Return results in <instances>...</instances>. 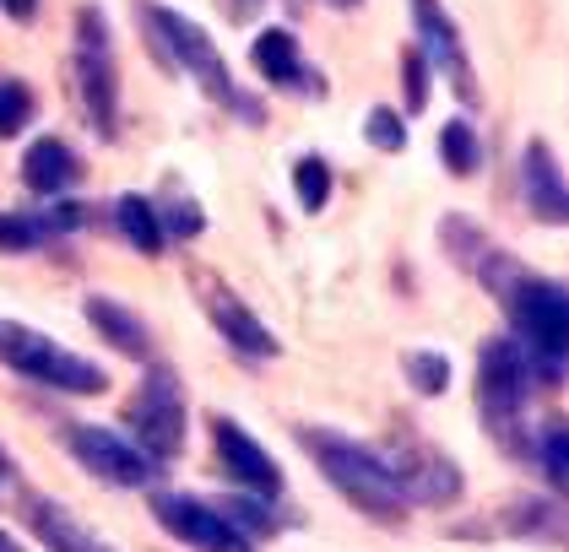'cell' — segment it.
I'll use <instances>...</instances> for the list:
<instances>
[{
  "instance_id": "obj_1",
  "label": "cell",
  "mask_w": 569,
  "mask_h": 552,
  "mask_svg": "<svg viewBox=\"0 0 569 552\" xmlns=\"http://www.w3.org/2000/svg\"><path fill=\"white\" fill-rule=\"evenodd\" d=\"M299 444L315 455L320 476H326L358 514H369V520H380V525H401V520H407V499H401L396 476L386 471V461H380V450L358 444L348 433H331V428H305Z\"/></svg>"
},
{
  "instance_id": "obj_2",
  "label": "cell",
  "mask_w": 569,
  "mask_h": 552,
  "mask_svg": "<svg viewBox=\"0 0 569 552\" xmlns=\"http://www.w3.org/2000/svg\"><path fill=\"white\" fill-rule=\"evenodd\" d=\"M493 293L505 303L510 325H516V341L521 352L531 358L537 380L542 384H559V363H565V347H569V303L565 288L537 277V271H521L510 260V271L493 282Z\"/></svg>"
},
{
  "instance_id": "obj_3",
  "label": "cell",
  "mask_w": 569,
  "mask_h": 552,
  "mask_svg": "<svg viewBox=\"0 0 569 552\" xmlns=\"http://www.w3.org/2000/svg\"><path fill=\"white\" fill-rule=\"evenodd\" d=\"M141 22H147V39H152V49L163 54V66L169 71H184V77H196V82L207 87L218 103H228V109H239L244 120H256V103L233 87V77H228V60H222V49L212 43V33L201 28V22H190L184 11H174V6H141Z\"/></svg>"
},
{
  "instance_id": "obj_4",
  "label": "cell",
  "mask_w": 569,
  "mask_h": 552,
  "mask_svg": "<svg viewBox=\"0 0 569 552\" xmlns=\"http://www.w3.org/2000/svg\"><path fill=\"white\" fill-rule=\"evenodd\" d=\"M531 358L521 352L516 337H493L478 358V412L488 433L510 450V455H531V433H526V401H531Z\"/></svg>"
},
{
  "instance_id": "obj_5",
  "label": "cell",
  "mask_w": 569,
  "mask_h": 552,
  "mask_svg": "<svg viewBox=\"0 0 569 552\" xmlns=\"http://www.w3.org/2000/svg\"><path fill=\"white\" fill-rule=\"evenodd\" d=\"M77 98L88 109V126L109 141L120 120V66L103 6H77Z\"/></svg>"
},
{
  "instance_id": "obj_6",
  "label": "cell",
  "mask_w": 569,
  "mask_h": 552,
  "mask_svg": "<svg viewBox=\"0 0 569 552\" xmlns=\"http://www.w3.org/2000/svg\"><path fill=\"white\" fill-rule=\"evenodd\" d=\"M0 358H6L17 374L49 384V390H66V395H98V390H109V374H103L98 363L66 352L60 341H49L44 331H33V325H0Z\"/></svg>"
},
{
  "instance_id": "obj_7",
  "label": "cell",
  "mask_w": 569,
  "mask_h": 552,
  "mask_svg": "<svg viewBox=\"0 0 569 552\" xmlns=\"http://www.w3.org/2000/svg\"><path fill=\"white\" fill-rule=\"evenodd\" d=\"M126 423H131V444L158 466V461H174L184 450V390L169 369H147L141 390L126 407Z\"/></svg>"
},
{
  "instance_id": "obj_8",
  "label": "cell",
  "mask_w": 569,
  "mask_h": 552,
  "mask_svg": "<svg viewBox=\"0 0 569 552\" xmlns=\"http://www.w3.org/2000/svg\"><path fill=\"white\" fill-rule=\"evenodd\" d=\"M380 461L396 476V488H401L407 504H456L461 499V471H456V461L439 455L435 444H423V439H401Z\"/></svg>"
},
{
  "instance_id": "obj_9",
  "label": "cell",
  "mask_w": 569,
  "mask_h": 552,
  "mask_svg": "<svg viewBox=\"0 0 569 552\" xmlns=\"http://www.w3.org/2000/svg\"><path fill=\"white\" fill-rule=\"evenodd\" d=\"M412 22H418V39H423V66L450 82V92L461 103H478V77H472V54L456 33V17L439 6V0H412Z\"/></svg>"
},
{
  "instance_id": "obj_10",
  "label": "cell",
  "mask_w": 569,
  "mask_h": 552,
  "mask_svg": "<svg viewBox=\"0 0 569 552\" xmlns=\"http://www.w3.org/2000/svg\"><path fill=\"white\" fill-rule=\"evenodd\" d=\"M152 514H158V525H163L169 536H179L184 548H196V552H256V542H244V536L222 520L218 504H201V499H190V493H158Z\"/></svg>"
},
{
  "instance_id": "obj_11",
  "label": "cell",
  "mask_w": 569,
  "mask_h": 552,
  "mask_svg": "<svg viewBox=\"0 0 569 552\" xmlns=\"http://www.w3.org/2000/svg\"><path fill=\"white\" fill-rule=\"evenodd\" d=\"M71 450H77V461L92 471V476H103V482H114V488H147L158 466L136 450L131 439H120V433H109V428H92L82 423L71 433Z\"/></svg>"
},
{
  "instance_id": "obj_12",
  "label": "cell",
  "mask_w": 569,
  "mask_h": 552,
  "mask_svg": "<svg viewBox=\"0 0 569 552\" xmlns=\"http://www.w3.org/2000/svg\"><path fill=\"white\" fill-rule=\"evenodd\" d=\"M212 444H218L222 471H228L239 488H250L256 499H277V493H282V471H277V461H271L233 418H218V423H212Z\"/></svg>"
},
{
  "instance_id": "obj_13",
  "label": "cell",
  "mask_w": 569,
  "mask_h": 552,
  "mask_svg": "<svg viewBox=\"0 0 569 552\" xmlns=\"http://www.w3.org/2000/svg\"><path fill=\"white\" fill-rule=\"evenodd\" d=\"M201 309L212 314V325L222 331V341H228L233 352H244V358H277V352H282L277 337L266 331L261 314H250V309L239 303V293L212 282V277H201Z\"/></svg>"
},
{
  "instance_id": "obj_14",
  "label": "cell",
  "mask_w": 569,
  "mask_h": 552,
  "mask_svg": "<svg viewBox=\"0 0 569 552\" xmlns=\"http://www.w3.org/2000/svg\"><path fill=\"white\" fill-rule=\"evenodd\" d=\"M250 66L266 77V87H282V92H326V87L315 82V71L305 66L299 39H293L288 28H266V33H256V43H250Z\"/></svg>"
},
{
  "instance_id": "obj_15",
  "label": "cell",
  "mask_w": 569,
  "mask_h": 552,
  "mask_svg": "<svg viewBox=\"0 0 569 552\" xmlns=\"http://www.w3.org/2000/svg\"><path fill=\"white\" fill-rule=\"evenodd\" d=\"M521 190H526V207L542 222H569V190L548 141H526L521 147Z\"/></svg>"
},
{
  "instance_id": "obj_16",
  "label": "cell",
  "mask_w": 569,
  "mask_h": 552,
  "mask_svg": "<svg viewBox=\"0 0 569 552\" xmlns=\"http://www.w3.org/2000/svg\"><path fill=\"white\" fill-rule=\"evenodd\" d=\"M77 222H82L77 201H60V207H49V212H11V217H0V250H6V255L44 250L49 239H60V233L77 228Z\"/></svg>"
},
{
  "instance_id": "obj_17",
  "label": "cell",
  "mask_w": 569,
  "mask_h": 552,
  "mask_svg": "<svg viewBox=\"0 0 569 552\" xmlns=\"http://www.w3.org/2000/svg\"><path fill=\"white\" fill-rule=\"evenodd\" d=\"M77 173H82V163H77V152L60 141V136H44V141H33L28 147V158H22V184L33 190V195H60V190H71L77 184Z\"/></svg>"
},
{
  "instance_id": "obj_18",
  "label": "cell",
  "mask_w": 569,
  "mask_h": 552,
  "mask_svg": "<svg viewBox=\"0 0 569 552\" xmlns=\"http://www.w3.org/2000/svg\"><path fill=\"white\" fill-rule=\"evenodd\" d=\"M28 520H33V536H39L49 552H114L92 525H82L77 514L66 510V504H54V499H39V504L28 510Z\"/></svg>"
},
{
  "instance_id": "obj_19",
  "label": "cell",
  "mask_w": 569,
  "mask_h": 552,
  "mask_svg": "<svg viewBox=\"0 0 569 552\" xmlns=\"http://www.w3.org/2000/svg\"><path fill=\"white\" fill-rule=\"evenodd\" d=\"M82 314H88L92 331L109 341V347H120V352H131V358H147V352H152L147 325L136 320L126 303H114V298H88V303H82Z\"/></svg>"
},
{
  "instance_id": "obj_20",
  "label": "cell",
  "mask_w": 569,
  "mask_h": 552,
  "mask_svg": "<svg viewBox=\"0 0 569 552\" xmlns=\"http://www.w3.org/2000/svg\"><path fill=\"white\" fill-rule=\"evenodd\" d=\"M114 222H120V233L131 239L141 255H163V228H158L147 195H120V201H114Z\"/></svg>"
},
{
  "instance_id": "obj_21",
  "label": "cell",
  "mask_w": 569,
  "mask_h": 552,
  "mask_svg": "<svg viewBox=\"0 0 569 552\" xmlns=\"http://www.w3.org/2000/svg\"><path fill=\"white\" fill-rule=\"evenodd\" d=\"M439 163L456 173V179H467V173L482 163V141L467 120H450V126L439 130Z\"/></svg>"
},
{
  "instance_id": "obj_22",
  "label": "cell",
  "mask_w": 569,
  "mask_h": 552,
  "mask_svg": "<svg viewBox=\"0 0 569 552\" xmlns=\"http://www.w3.org/2000/svg\"><path fill=\"white\" fill-rule=\"evenodd\" d=\"M218 510H222V520H228V525L244 536V542L282 531V514H271V504H266V499H222Z\"/></svg>"
},
{
  "instance_id": "obj_23",
  "label": "cell",
  "mask_w": 569,
  "mask_h": 552,
  "mask_svg": "<svg viewBox=\"0 0 569 552\" xmlns=\"http://www.w3.org/2000/svg\"><path fill=\"white\" fill-rule=\"evenodd\" d=\"M293 195H299L305 212H320V207L331 201V169H326L320 158H299V163H293Z\"/></svg>"
},
{
  "instance_id": "obj_24",
  "label": "cell",
  "mask_w": 569,
  "mask_h": 552,
  "mask_svg": "<svg viewBox=\"0 0 569 552\" xmlns=\"http://www.w3.org/2000/svg\"><path fill=\"white\" fill-rule=\"evenodd\" d=\"M407 380L418 395H445L450 390V358L445 352H407Z\"/></svg>"
},
{
  "instance_id": "obj_25",
  "label": "cell",
  "mask_w": 569,
  "mask_h": 552,
  "mask_svg": "<svg viewBox=\"0 0 569 552\" xmlns=\"http://www.w3.org/2000/svg\"><path fill=\"white\" fill-rule=\"evenodd\" d=\"M152 217H158V228H163V239H169V233H179V239H196V233L207 228V217L196 212V201H190V195H174V201H163V207H152Z\"/></svg>"
},
{
  "instance_id": "obj_26",
  "label": "cell",
  "mask_w": 569,
  "mask_h": 552,
  "mask_svg": "<svg viewBox=\"0 0 569 552\" xmlns=\"http://www.w3.org/2000/svg\"><path fill=\"white\" fill-rule=\"evenodd\" d=\"M28 120H33V92L22 82H0V136H17Z\"/></svg>"
},
{
  "instance_id": "obj_27",
  "label": "cell",
  "mask_w": 569,
  "mask_h": 552,
  "mask_svg": "<svg viewBox=\"0 0 569 552\" xmlns=\"http://www.w3.org/2000/svg\"><path fill=\"white\" fill-rule=\"evenodd\" d=\"M363 136H369L380 152H401V147H407V126H401V114H396V109H369Z\"/></svg>"
},
{
  "instance_id": "obj_28",
  "label": "cell",
  "mask_w": 569,
  "mask_h": 552,
  "mask_svg": "<svg viewBox=\"0 0 569 552\" xmlns=\"http://www.w3.org/2000/svg\"><path fill=\"white\" fill-rule=\"evenodd\" d=\"M542 466H548V482H553V488H565V476H569L565 423H548V428H542Z\"/></svg>"
},
{
  "instance_id": "obj_29",
  "label": "cell",
  "mask_w": 569,
  "mask_h": 552,
  "mask_svg": "<svg viewBox=\"0 0 569 552\" xmlns=\"http://www.w3.org/2000/svg\"><path fill=\"white\" fill-rule=\"evenodd\" d=\"M423 98H429V66L418 49H407V109H423Z\"/></svg>"
},
{
  "instance_id": "obj_30",
  "label": "cell",
  "mask_w": 569,
  "mask_h": 552,
  "mask_svg": "<svg viewBox=\"0 0 569 552\" xmlns=\"http://www.w3.org/2000/svg\"><path fill=\"white\" fill-rule=\"evenodd\" d=\"M218 6H222V17H228V22H250L266 0H218Z\"/></svg>"
},
{
  "instance_id": "obj_31",
  "label": "cell",
  "mask_w": 569,
  "mask_h": 552,
  "mask_svg": "<svg viewBox=\"0 0 569 552\" xmlns=\"http://www.w3.org/2000/svg\"><path fill=\"white\" fill-rule=\"evenodd\" d=\"M0 11H6V17H17V22H28V17L39 11V0H0Z\"/></svg>"
},
{
  "instance_id": "obj_32",
  "label": "cell",
  "mask_w": 569,
  "mask_h": 552,
  "mask_svg": "<svg viewBox=\"0 0 569 552\" xmlns=\"http://www.w3.org/2000/svg\"><path fill=\"white\" fill-rule=\"evenodd\" d=\"M0 552H28V548H22V542H17L11 531H0Z\"/></svg>"
},
{
  "instance_id": "obj_33",
  "label": "cell",
  "mask_w": 569,
  "mask_h": 552,
  "mask_svg": "<svg viewBox=\"0 0 569 552\" xmlns=\"http://www.w3.org/2000/svg\"><path fill=\"white\" fill-rule=\"evenodd\" d=\"M0 482H11V455L0 450Z\"/></svg>"
},
{
  "instance_id": "obj_34",
  "label": "cell",
  "mask_w": 569,
  "mask_h": 552,
  "mask_svg": "<svg viewBox=\"0 0 569 552\" xmlns=\"http://www.w3.org/2000/svg\"><path fill=\"white\" fill-rule=\"evenodd\" d=\"M337 6H358V0H337Z\"/></svg>"
}]
</instances>
